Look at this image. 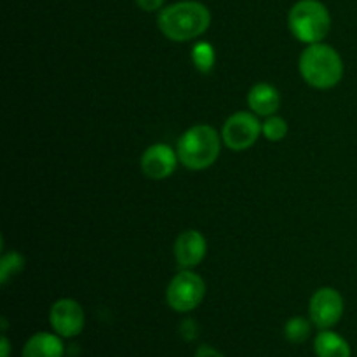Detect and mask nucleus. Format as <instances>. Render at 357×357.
<instances>
[{
  "instance_id": "1",
  "label": "nucleus",
  "mask_w": 357,
  "mask_h": 357,
  "mask_svg": "<svg viewBox=\"0 0 357 357\" xmlns=\"http://www.w3.org/2000/svg\"><path fill=\"white\" fill-rule=\"evenodd\" d=\"M159 30L173 42H188L206 33L211 24V13L197 0H181L159 10Z\"/></svg>"
},
{
  "instance_id": "2",
  "label": "nucleus",
  "mask_w": 357,
  "mask_h": 357,
  "mask_svg": "<svg viewBox=\"0 0 357 357\" xmlns=\"http://www.w3.org/2000/svg\"><path fill=\"white\" fill-rule=\"evenodd\" d=\"M300 75L316 89H331L344 77V61L331 45L317 42L307 45L298 61Z\"/></svg>"
},
{
  "instance_id": "3",
  "label": "nucleus",
  "mask_w": 357,
  "mask_h": 357,
  "mask_svg": "<svg viewBox=\"0 0 357 357\" xmlns=\"http://www.w3.org/2000/svg\"><path fill=\"white\" fill-rule=\"evenodd\" d=\"M222 142V135H218L211 126H192L178 139L176 152L180 162L190 171L208 169L218 159Z\"/></svg>"
},
{
  "instance_id": "4",
  "label": "nucleus",
  "mask_w": 357,
  "mask_h": 357,
  "mask_svg": "<svg viewBox=\"0 0 357 357\" xmlns=\"http://www.w3.org/2000/svg\"><path fill=\"white\" fill-rule=\"evenodd\" d=\"M288 26L295 38L303 44H317L331 30V14L319 0H298L289 9Z\"/></svg>"
},
{
  "instance_id": "5",
  "label": "nucleus",
  "mask_w": 357,
  "mask_h": 357,
  "mask_svg": "<svg viewBox=\"0 0 357 357\" xmlns=\"http://www.w3.org/2000/svg\"><path fill=\"white\" fill-rule=\"evenodd\" d=\"M206 296V282L190 268L178 272L166 289V302L174 312L188 314L197 309Z\"/></svg>"
},
{
  "instance_id": "6",
  "label": "nucleus",
  "mask_w": 357,
  "mask_h": 357,
  "mask_svg": "<svg viewBox=\"0 0 357 357\" xmlns=\"http://www.w3.org/2000/svg\"><path fill=\"white\" fill-rule=\"evenodd\" d=\"M261 136V122L257 114L236 112L225 121L222 128V139L227 149L234 152H244L251 149Z\"/></svg>"
},
{
  "instance_id": "7",
  "label": "nucleus",
  "mask_w": 357,
  "mask_h": 357,
  "mask_svg": "<svg viewBox=\"0 0 357 357\" xmlns=\"http://www.w3.org/2000/svg\"><path fill=\"white\" fill-rule=\"evenodd\" d=\"M344 298L335 288H319L309 303V316L314 326L319 330H331L344 316Z\"/></svg>"
},
{
  "instance_id": "8",
  "label": "nucleus",
  "mask_w": 357,
  "mask_h": 357,
  "mask_svg": "<svg viewBox=\"0 0 357 357\" xmlns=\"http://www.w3.org/2000/svg\"><path fill=\"white\" fill-rule=\"evenodd\" d=\"M49 323L56 335L61 338H73L82 333L86 326V314L77 300L61 298L52 303Z\"/></svg>"
},
{
  "instance_id": "9",
  "label": "nucleus",
  "mask_w": 357,
  "mask_h": 357,
  "mask_svg": "<svg viewBox=\"0 0 357 357\" xmlns=\"http://www.w3.org/2000/svg\"><path fill=\"white\" fill-rule=\"evenodd\" d=\"M180 157L174 149L164 143H153L143 152L139 166H142L143 174L150 180H166L176 169Z\"/></svg>"
},
{
  "instance_id": "10",
  "label": "nucleus",
  "mask_w": 357,
  "mask_h": 357,
  "mask_svg": "<svg viewBox=\"0 0 357 357\" xmlns=\"http://www.w3.org/2000/svg\"><path fill=\"white\" fill-rule=\"evenodd\" d=\"M208 253L206 237L199 230H185L176 237L174 243V258L181 268H194L204 260Z\"/></svg>"
},
{
  "instance_id": "11",
  "label": "nucleus",
  "mask_w": 357,
  "mask_h": 357,
  "mask_svg": "<svg viewBox=\"0 0 357 357\" xmlns=\"http://www.w3.org/2000/svg\"><path fill=\"white\" fill-rule=\"evenodd\" d=\"M281 105V94L272 84L258 82L248 93V107L251 112L261 117H271L279 110Z\"/></svg>"
},
{
  "instance_id": "12",
  "label": "nucleus",
  "mask_w": 357,
  "mask_h": 357,
  "mask_svg": "<svg viewBox=\"0 0 357 357\" xmlns=\"http://www.w3.org/2000/svg\"><path fill=\"white\" fill-rule=\"evenodd\" d=\"M65 356V345L59 335L38 331L31 335L23 345L21 357H63Z\"/></svg>"
},
{
  "instance_id": "13",
  "label": "nucleus",
  "mask_w": 357,
  "mask_h": 357,
  "mask_svg": "<svg viewBox=\"0 0 357 357\" xmlns=\"http://www.w3.org/2000/svg\"><path fill=\"white\" fill-rule=\"evenodd\" d=\"M314 352L317 357H351L349 342L331 330H321L314 338Z\"/></svg>"
},
{
  "instance_id": "14",
  "label": "nucleus",
  "mask_w": 357,
  "mask_h": 357,
  "mask_svg": "<svg viewBox=\"0 0 357 357\" xmlns=\"http://www.w3.org/2000/svg\"><path fill=\"white\" fill-rule=\"evenodd\" d=\"M310 331H312V321H307L302 316L291 317L284 324V337L289 344H303L310 337Z\"/></svg>"
},
{
  "instance_id": "15",
  "label": "nucleus",
  "mask_w": 357,
  "mask_h": 357,
  "mask_svg": "<svg viewBox=\"0 0 357 357\" xmlns=\"http://www.w3.org/2000/svg\"><path fill=\"white\" fill-rule=\"evenodd\" d=\"M216 54L215 47L209 42H197L192 49V63L202 73H209L215 66Z\"/></svg>"
},
{
  "instance_id": "16",
  "label": "nucleus",
  "mask_w": 357,
  "mask_h": 357,
  "mask_svg": "<svg viewBox=\"0 0 357 357\" xmlns=\"http://www.w3.org/2000/svg\"><path fill=\"white\" fill-rule=\"evenodd\" d=\"M24 268L23 255L10 251V253L2 255L0 258V284H7L13 278H16Z\"/></svg>"
},
{
  "instance_id": "17",
  "label": "nucleus",
  "mask_w": 357,
  "mask_h": 357,
  "mask_svg": "<svg viewBox=\"0 0 357 357\" xmlns=\"http://www.w3.org/2000/svg\"><path fill=\"white\" fill-rule=\"evenodd\" d=\"M289 126L286 122L284 117L281 115H271V117L265 119V122L261 124V135L265 136V139L272 143L282 142V139L288 136Z\"/></svg>"
},
{
  "instance_id": "18",
  "label": "nucleus",
  "mask_w": 357,
  "mask_h": 357,
  "mask_svg": "<svg viewBox=\"0 0 357 357\" xmlns=\"http://www.w3.org/2000/svg\"><path fill=\"white\" fill-rule=\"evenodd\" d=\"M180 335L185 342H192L197 338L199 326L194 319H183L180 323Z\"/></svg>"
},
{
  "instance_id": "19",
  "label": "nucleus",
  "mask_w": 357,
  "mask_h": 357,
  "mask_svg": "<svg viewBox=\"0 0 357 357\" xmlns=\"http://www.w3.org/2000/svg\"><path fill=\"white\" fill-rule=\"evenodd\" d=\"M135 2L145 13H155V10L164 9V2L166 0H135Z\"/></svg>"
},
{
  "instance_id": "20",
  "label": "nucleus",
  "mask_w": 357,
  "mask_h": 357,
  "mask_svg": "<svg viewBox=\"0 0 357 357\" xmlns=\"http://www.w3.org/2000/svg\"><path fill=\"white\" fill-rule=\"evenodd\" d=\"M194 357H225L218 349L211 347V345H201V347L195 351Z\"/></svg>"
},
{
  "instance_id": "21",
  "label": "nucleus",
  "mask_w": 357,
  "mask_h": 357,
  "mask_svg": "<svg viewBox=\"0 0 357 357\" xmlns=\"http://www.w3.org/2000/svg\"><path fill=\"white\" fill-rule=\"evenodd\" d=\"M9 356H10L9 338L6 337V333H2V338H0V357H9Z\"/></svg>"
}]
</instances>
